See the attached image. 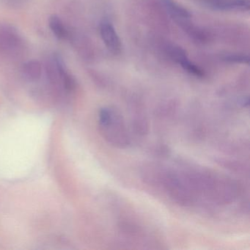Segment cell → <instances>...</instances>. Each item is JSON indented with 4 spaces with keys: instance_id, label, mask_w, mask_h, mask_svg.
Listing matches in <instances>:
<instances>
[{
    "instance_id": "obj_2",
    "label": "cell",
    "mask_w": 250,
    "mask_h": 250,
    "mask_svg": "<svg viewBox=\"0 0 250 250\" xmlns=\"http://www.w3.org/2000/svg\"><path fill=\"white\" fill-rule=\"evenodd\" d=\"M20 38L11 26L0 24V52L12 53L20 46Z\"/></svg>"
},
{
    "instance_id": "obj_4",
    "label": "cell",
    "mask_w": 250,
    "mask_h": 250,
    "mask_svg": "<svg viewBox=\"0 0 250 250\" xmlns=\"http://www.w3.org/2000/svg\"><path fill=\"white\" fill-rule=\"evenodd\" d=\"M208 5L219 10L250 9L249 0H205Z\"/></svg>"
},
{
    "instance_id": "obj_5",
    "label": "cell",
    "mask_w": 250,
    "mask_h": 250,
    "mask_svg": "<svg viewBox=\"0 0 250 250\" xmlns=\"http://www.w3.org/2000/svg\"><path fill=\"white\" fill-rule=\"evenodd\" d=\"M162 2L167 11L177 21L188 20L191 17V14L186 8L178 5L173 0H162Z\"/></svg>"
},
{
    "instance_id": "obj_8",
    "label": "cell",
    "mask_w": 250,
    "mask_h": 250,
    "mask_svg": "<svg viewBox=\"0 0 250 250\" xmlns=\"http://www.w3.org/2000/svg\"><path fill=\"white\" fill-rule=\"evenodd\" d=\"M178 64H180L181 66L186 71L189 73L191 75L194 76V77H204V72H203L197 65L191 62V61L188 59V58H184V59L182 60Z\"/></svg>"
},
{
    "instance_id": "obj_6",
    "label": "cell",
    "mask_w": 250,
    "mask_h": 250,
    "mask_svg": "<svg viewBox=\"0 0 250 250\" xmlns=\"http://www.w3.org/2000/svg\"><path fill=\"white\" fill-rule=\"evenodd\" d=\"M21 72L23 76L29 81H38L42 77V65L37 61H28L23 65Z\"/></svg>"
},
{
    "instance_id": "obj_9",
    "label": "cell",
    "mask_w": 250,
    "mask_h": 250,
    "mask_svg": "<svg viewBox=\"0 0 250 250\" xmlns=\"http://www.w3.org/2000/svg\"><path fill=\"white\" fill-rule=\"evenodd\" d=\"M225 61L230 62H235V63H249L248 56L246 55H238V54H230V55H226L224 58Z\"/></svg>"
},
{
    "instance_id": "obj_10",
    "label": "cell",
    "mask_w": 250,
    "mask_h": 250,
    "mask_svg": "<svg viewBox=\"0 0 250 250\" xmlns=\"http://www.w3.org/2000/svg\"><path fill=\"white\" fill-rule=\"evenodd\" d=\"M10 2H12L13 5H16V4H20L22 3L23 2H24L25 0H9Z\"/></svg>"
},
{
    "instance_id": "obj_7",
    "label": "cell",
    "mask_w": 250,
    "mask_h": 250,
    "mask_svg": "<svg viewBox=\"0 0 250 250\" xmlns=\"http://www.w3.org/2000/svg\"><path fill=\"white\" fill-rule=\"evenodd\" d=\"M49 25L52 33L58 39H65L67 37L66 29L61 19L56 15H52L49 20Z\"/></svg>"
},
{
    "instance_id": "obj_1",
    "label": "cell",
    "mask_w": 250,
    "mask_h": 250,
    "mask_svg": "<svg viewBox=\"0 0 250 250\" xmlns=\"http://www.w3.org/2000/svg\"><path fill=\"white\" fill-rule=\"evenodd\" d=\"M99 131L110 146L125 149L131 145V136L122 114L113 107L106 106L99 112Z\"/></svg>"
},
{
    "instance_id": "obj_3",
    "label": "cell",
    "mask_w": 250,
    "mask_h": 250,
    "mask_svg": "<svg viewBox=\"0 0 250 250\" xmlns=\"http://www.w3.org/2000/svg\"><path fill=\"white\" fill-rule=\"evenodd\" d=\"M100 34L109 52L118 55L121 51V42L115 27L109 21H104L100 25Z\"/></svg>"
}]
</instances>
